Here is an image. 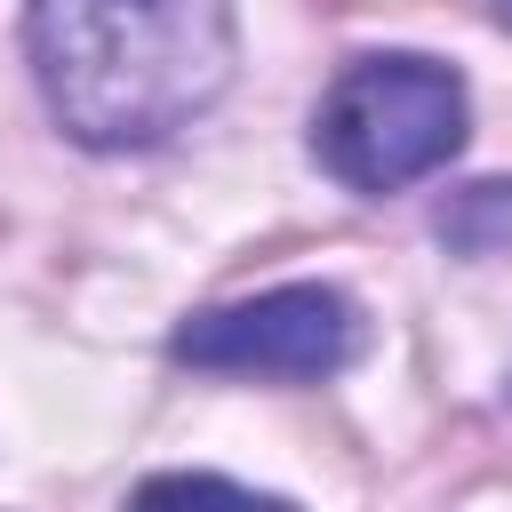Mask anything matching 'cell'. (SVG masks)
Here are the masks:
<instances>
[{"label": "cell", "instance_id": "277c9868", "mask_svg": "<svg viewBox=\"0 0 512 512\" xmlns=\"http://www.w3.org/2000/svg\"><path fill=\"white\" fill-rule=\"evenodd\" d=\"M128 512H296L288 496H264V488H240L224 472H152L128 488Z\"/></svg>", "mask_w": 512, "mask_h": 512}, {"label": "cell", "instance_id": "7a4b0ae2", "mask_svg": "<svg viewBox=\"0 0 512 512\" xmlns=\"http://www.w3.org/2000/svg\"><path fill=\"white\" fill-rule=\"evenodd\" d=\"M464 128H472L464 72L416 48H384V56H352L312 104V160L344 192L384 200L448 168L464 152Z\"/></svg>", "mask_w": 512, "mask_h": 512}, {"label": "cell", "instance_id": "3957f363", "mask_svg": "<svg viewBox=\"0 0 512 512\" xmlns=\"http://www.w3.org/2000/svg\"><path fill=\"white\" fill-rule=\"evenodd\" d=\"M168 352L200 376H264V384H320L360 360V304L328 280H280L232 304L192 312Z\"/></svg>", "mask_w": 512, "mask_h": 512}, {"label": "cell", "instance_id": "8992f818", "mask_svg": "<svg viewBox=\"0 0 512 512\" xmlns=\"http://www.w3.org/2000/svg\"><path fill=\"white\" fill-rule=\"evenodd\" d=\"M496 16H504V24H512V0H496Z\"/></svg>", "mask_w": 512, "mask_h": 512}, {"label": "cell", "instance_id": "5b68a950", "mask_svg": "<svg viewBox=\"0 0 512 512\" xmlns=\"http://www.w3.org/2000/svg\"><path fill=\"white\" fill-rule=\"evenodd\" d=\"M440 240H456L464 256H504L512 248V184H464L448 208H440Z\"/></svg>", "mask_w": 512, "mask_h": 512}, {"label": "cell", "instance_id": "6da1fadb", "mask_svg": "<svg viewBox=\"0 0 512 512\" xmlns=\"http://www.w3.org/2000/svg\"><path fill=\"white\" fill-rule=\"evenodd\" d=\"M32 72L88 152H152L240 72L232 0H32Z\"/></svg>", "mask_w": 512, "mask_h": 512}]
</instances>
